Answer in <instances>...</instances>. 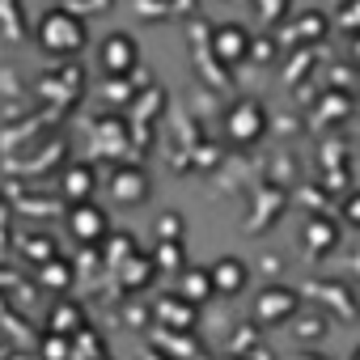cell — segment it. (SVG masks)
I'll return each instance as SVG.
<instances>
[{
	"instance_id": "10",
	"label": "cell",
	"mask_w": 360,
	"mask_h": 360,
	"mask_svg": "<svg viewBox=\"0 0 360 360\" xmlns=\"http://www.w3.org/2000/svg\"><path fill=\"white\" fill-rule=\"evenodd\" d=\"M178 297H183V301H191V305H204V301H212V297H217V288H212V276H208V267H183V271H178Z\"/></svg>"
},
{
	"instance_id": "17",
	"label": "cell",
	"mask_w": 360,
	"mask_h": 360,
	"mask_svg": "<svg viewBox=\"0 0 360 360\" xmlns=\"http://www.w3.org/2000/svg\"><path fill=\"white\" fill-rule=\"evenodd\" d=\"M339 221H343L347 229H360V187L343 195V204H339Z\"/></svg>"
},
{
	"instance_id": "4",
	"label": "cell",
	"mask_w": 360,
	"mask_h": 360,
	"mask_svg": "<svg viewBox=\"0 0 360 360\" xmlns=\"http://www.w3.org/2000/svg\"><path fill=\"white\" fill-rule=\"evenodd\" d=\"M98 64H102L106 77H131L136 64H140V43H136L131 34L115 30V34L102 39V47H98Z\"/></svg>"
},
{
	"instance_id": "18",
	"label": "cell",
	"mask_w": 360,
	"mask_h": 360,
	"mask_svg": "<svg viewBox=\"0 0 360 360\" xmlns=\"http://www.w3.org/2000/svg\"><path fill=\"white\" fill-rule=\"evenodd\" d=\"M335 22L343 26V30H360V0H343V5H339V13H335Z\"/></svg>"
},
{
	"instance_id": "23",
	"label": "cell",
	"mask_w": 360,
	"mask_h": 360,
	"mask_svg": "<svg viewBox=\"0 0 360 360\" xmlns=\"http://www.w3.org/2000/svg\"><path fill=\"white\" fill-rule=\"evenodd\" d=\"M352 64H356V68H360V30H356V34H352Z\"/></svg>"
},
{
	"instance_id": "1",
	"label": "cell",
	"mask_w": 360,
	"mask_h": 360,
	"mask_svg": "<svg viewBox=\"0 0 360 360\" xmlns=\"http://www.w3.org/2000/svg\"><path fill=\"white\" fill-rule=\"evenodd\" d=\"M34 39H39V47H43L47 56H81L89 34H85V22H81L77 13H68V9H51V13H43Z\"/></svg>"
},
{
	"instance_id": "2",
	"label": "cell",
	"mask_w": 360,
	"mask_h": 360,
	"mask_svg": "<svg viewBox=\"0 0 360 360\" xmlns=\"http://www.w3.org/2000/svg\"><path fill=\"white\" fill-rule=\"evenodd\" d=\"M221 127H225V140H229V144L246 148V144H259V140L267 136L271 115H267V106H263L259 98H238V102L225 106Z\"/></svg>"
},
{
	"instance_id": "19",
	"label": "cell",
	"mask_w": 360,
	"mask_h": 360,
	"mask_svg": "<svg viewBox=\"0 0 360 360\" xmlns=\"http://www.w3.org/2000/svg\"><path fill=\"white\" fill-rule=\"evenodd\" d=\"M326 326H330V322H322V318L314 314V318H305V322H301V330H297V335H301L305 343H318V339L326 335Z\"/></svg>"
},
{
	"instance_id": "20",
	"label": "cell",
	"mask_w": 360,
	"mask_h": 360,
	"mask_svg": "<svg viewBox=\"0 0 360 360\" xmlns=\"http://www.w3.org/2000/svg\"><path fill=\"white\" fill-rule=\"evenodd\" d=\"M250 56H255V64H271L276 43H271V39H250Z\"/></svg>"
},
{
	"instance_id": "6",
	"label": "cell",
	"mask_w": 360,
	"mask_h": 360,
	"mask_svg": "<svg viewBox=\"0 0 360 360\" xmlns=\"http://www.w3.org/2000/svg\"><path fill=\"white\" fill-rule=\"evenodd\" d=\"M106 187L119 204H144L148 200V169L136 165V161H119L106 178Z\"/></svg>"
},
{
	"instance_id": "21",
	"label": "cell",
	"mask_w": 360,
	"mask_h": 360,
	"mask_svg": "<svg viewBox=\"0 0 360 360\" xmlns=\"http://www.w3.org/2000/svg\"><path fill=\"white\" fill-rule=\"evenodd\" d=\"M301 26H305V30H301L305 39H322V34H326V18H318V13H305Z\"/></svg>"
},
{
	"instance_id": "14",
	"label": "cell",
	"mask_w": 360,
	"mask_h": 360,
	"mask_svg": "<svg viewBox=\"0 0 360 360\" xmlns=\"http://www.w3.org/2000/svg\"><path fill=\"white\" fill-rule=\"evenodd\" d=\"M102 255H106V263H119V259L127 263V259L136 255V242H131L127 233H123V238H119V233H106V242H102Z\"/></svg>"
},
{
	"instance_id": "7",
	"label": "cell",
	"mask_w": 360,
	"mask_h": 360,
	"mask_svg": "<svg viewBox=\"0 0 360 360\" xmlns=\"http://www.w3.org/2000/svg\"><path fill=\"white\" fill-rule=\"evenodd\" d=\"M208 276H212L217 297H238V292H246V284H250V267H246V259H238V255H221L217 263H208Z\"/></svg>"
},
{
	"instance_id": "5",
	"label": "cell",
	"mask_w": 360,
	"mask_h": 360,
	"mask_svg": "<svg viewBox=\"0 0 360 360\" xmlns=\"http://www.w3.org/2000/svg\"><path fill=\"white\" fill-rule=\"evenodd\" d=\"M68 229H72V238L81 242V246H102L106 242V233H110V217H106V208L102 204H72L68 208Z\"/></svg>"
},
{
	"instance_id": "3",
	"label": "cell",
	"mask_w": 360,
	"mask_h": 360,
	"mask_svg": "<svg viewBox=\"0 0 360 360\" xmlns=\"http://www.w3.org/2000/svg\"><path fill=\"white\" fill-rule=\"evenodd\" d=\"M301 314V297H297V288H288V284H267L259 297H255V322L259 326H284V322H292Z\"/></svg>"
},
{
	"instance_id": "11",
	"label": "cell",
	"mask_w": 360,
	"mask_h": 360,
	"mask_svg": "<svg viewBox=\"0 0 360 360\" xmlns=\"http://www.w3.org/2000/svg\"><path fill=\"white\" fill-rule=\"evenodd\" d=\"M301 238H305V250H309V255H326V250L339 246V221H330V217L318 212V217L305 221V233H301Z\"/></svg>"
},
{
	"instance_id": "9",
	"label": "cell",
	"mask_w": 360,
	"mask_h": 360,
	"mask_svg": "<svg viewBox=\"0 0 360 360\" xmlns=\"http://www.w3.org/2000/svg\"><path fill=\"white\" fill-rule=\"evenodd\" d=\"M212 51H217L221 64H242L250 56V34L238 22H225V26L212 30Z\"/></svg>"
},
{
	"instance_id": "16",
	"label": "cell",
	"mask_w": 360,
	"mask_h": 360,
	"mask_svg": "<svg viewBox=\"0 0 360 360\" xmlns=\"http://www.w3.org/2000/svg\"><path fill=\"white\" fill-rule=\"evenodd\" d=\"M157 267L165 271H183V242H157Z\"/></svg>"
},
{
	"instance_id": "15",
	"label": "cell",
	"mask_w": 360,
	"mask_h": 360,
	"mask_svg": "<svg viewBox=\"0 0 360 360\" xmlns=\"http://www.w3.org/2000/svg\"><path fill=\"white\" fill-rule=\"evenodd\" d=\"M39 276H43V284H51V288H60V292H64V288L72 284V267H68L64 259H47Z\"/></svg>"
},
{
	"instance_id": "13",
	"label": "cell",
	"mask_w": 360,
	"mask_h": 360,
	"mask_svg": "<svg viewBox=\"0 0 360 360\" xmlns=\"http://www.w3.org/2000/svg\"><path fill=\"white\" fill-rule=\"evenodd\" d=\"M106 102L110 106H131L136 102V81L131 77H106Z\"/></svg>"
},
{
	"instance_id": "8",
	"label": "cell",
	"mask_w": 360,
	"mask_h": 360,
	"mask_svg": "<svg viewBox=\"0 0 360 360\" xmlns=\"http://www.w3.org/2000/svg\"><path fill=\"white\" fill-rule=\"evenodd\" d=\"M94 187H98L94 165H85V161L64 165V174H60V195H64L68 204H89V200H94Z\"/></svg>"
},
{
	"instance_id": "22",
	"label": "cell",
	"mask_w": 360,
	"mask_h": 360,
	"mask_svg": "<svg viewBox=\"0 0 360 360\" xmlns=\"http://www.w3.org/2000/svg\"><path fill=\"white\" fill-rule=\"evenodd\" d=\"M136 263H148V259H136ZM144 276H148V267H136V271H131V288H140Z\"/></svg>"
},
{
	"instance_id": "12",
	"label": "cell",
	"mask_w": 360,
	"mask_h": 360,
	"mask_svg": "<svg viewBox=\"0 0 360 360\" xmlns=\"http://www.w3.org/2000/svg\"><path fill=\"white\" fill-rule=\"evenodd\" d=\"M183 229H187V217L183 212H161L157 217V242H183L187 238Z\"/></svg>"
},
{
	"instance_id": "24",
	"label": "cell",
	"mask_w": 360,
	"mask_h": 360,
	"mask_svg": "<svg viewBox=\"0 0 360 360\" xmlns=\"http://www.w3.org/2000/svg\"><path fill=\"white\" fill-rule=\"evenodd\" d=\"M352 360H360V347H356V352H352Z\"/></svg>"
}]
</instances>
